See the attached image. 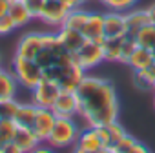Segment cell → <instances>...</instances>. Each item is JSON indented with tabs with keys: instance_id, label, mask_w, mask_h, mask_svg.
Masks as SVG:
<instances>
[{
	"instance_id": "cell-1",
	"label": "cell",
	"mask_w": 155,
	"mask_h": 153,
	"mask_svg": "<svg viewBox=\"0 0 155 153\" xmlns=\"http://www.w3.org/2000/svg\"><path fill=\"white\" fill-rule=\"evenodd\" d=\"M75 95L79 100V115L88 122V126L97 128L117 122L119 99L110 80L86 75Z\"/></svg>"
},
{
	"instance_id": "cell-2",
	"label": "cell",
	"mask_w": 155,
	"mask_h": 153,
	"mask_svg": "<svg viewBox=\"0 0 155 153\" xmlns=\"http://www.w3.org/2000/svg\"><path fill=\"white\" fill-rule=\"evenodd\" d=\"M79 137H81V129H79V126H77V122L73 119L57 117L55 126H53L51 135L46 140V144H49L55 149H62V148L75 146Z\"/></svg>"
},
{
	"instance_id": "cell-3",
	"label": "cell",
	"mask_w": 155,
	"mask_h": 153,
	"mask_svg": "<svg viewBox=\"0 0 155 153\" xmlns=\"http://www.w3.org/2000/svg\"><path fill=\"white\" fill-rule=\"evenodd\" d=\"M11 73L15 75L18 86H22L26 90H33L44 79V71L37 64V60H29V58H22V57L13 58Z\"/></svg>"
},
{
	"instance_id": "cell-4",
	"label": "cell",
	"mask_w": 155,
	"mask_h": 153,
	"mask_svg": "<svg viewBox=\"0 0 155 153\" xmlns=\"http://www.w3.org/2000/svg\"><path fill=\"white\" fill-rule=\"evenodd\" d=\"M60 86L58 82L55 80H49V79H42L33 90H31V102L38 108H49L55 104V100L58 99L60 95Z\"/></svg>"
},
{
	"instance_id": "cell-5",
	"label": "cell",
	"mask_w": 155,
	"mask_h": 153,
	"mask_svg": "<svg viewBox=\"0 0 155 153\" xmlns=\"http://www.w3.org/2000/svg\"><path fill=\"white\" fill-rule=\"evenodd\" d=\"M104 60V47L102 42H93V40H86V44L75 53V62L79 64L84 71L99 66Z\"/></svg>"
},
{
	"instance_id": "cell-6",
	"label": "cell",
	"mask_w": 155,
	"mask_h": 153,
	"mask_svg": "<svg viewBox=\"0 0 155 153\" xmlns=\"http://www.w3.org/2000/svg\"><path fill=\"white\" fill-rule=\"evenodd\" d=\"M128 33L126 15L122 11H111L104 15V38H124Z\"/></svg>"
},
{
	"instance_id": "cell-7",
	"label": "cell",
	"mask_w": 155,
	"mask_h": 153,
	"mask_svg": "<svg viewBox=\"0 0 155 153\" xmlns=\"http://www.w3.org/2000/svg\"><path fill=\"white\" fill-rule=\"evenodd\" d=\"M55 120H57V115L49 108H38L37 117H35V122L31 126V131L37 135V138L40 142H46L49 138L51 129L55 126Z\"/></svg>"
},
{
	"instance_id": "cell-8",
	"label": "cell",
	"mask_w": 155,
	"mask_h": 153,
	"mask_svg": "<svg viewBox=\"0 0 155 153\" xmlns=\"http://www.w3.org/2000/svg\"><path fill=\"white\" fill-rule=\"evenodd\" d=\"M68 13H69V9L60 2V0H46L44 9H42V13H40L38 18L44 24H48V26H58V28H62Z\"/></svg>"
},
{
	"instance_id": "cell-9",
	"label": "cell",
	"mask_w": 155,
	"mask_h": 153,
	"mask_svg": "<svg viewBox=\"0 0 155 153\" xmlns=\"http://www.w3.org/2000/svg\"><path fill=\"white\" fill-rule=\"evenodd\" d=\"M51 111L57 117H68V119H73L75 115H79V100H77V95L71 91H60L58 99L51 106Z\"/></svg>"
},
{
	"instance_id": "cell-10",
	"label": "cell",
	"mask_w": 155,
	"mask_h": 153,
	"mask_svg": "<svg viewBox=\"0 0 155 153\" xmlns=\"http://www.w3.org/2000/svg\"><path fill=\"white\" fill-rule=\"evenodd\" d=\"M84 73H86V71H84L79 64H77V62L66 66V67L62 69V76H60V80H58L60 90H62V91H71V93H75L77 88H79V84L82 82V79L86 76Z\"/></svg>"
},
{
	"instance_id": "cell-11",
	"label": "cell",
	"mask_w": 155,
	"mask_h": 153,
	"mask_svg": "<svg viewBox=\"0 0 155 153\" xmlns=\"http://www.w3.org/2000/svg\"><path fill=\"white\" fill-rule=\"evenodd\" d=\"M42 47H44V44H42V33H28L18 42L15 57H22V58L35 60L37 55L42 51Z\"/></svg>"
},
{
	"instance_id": "cell-12",
	"label": "cell",
	"mask_w": 155,
	"mask_h": 153,
	"mask_svg": "<svg viewBox=\"0 0 155 153\" xmlns=\"http://www.w3.org/2000/svg\"><path fill=\"white\" fill-rule=\"evenodd\" d=\"M57 37H58L60 44L64 46V49L69 51V53H73V55L86 44V38H84V35L81 31L71 29V28H66V26L60 28V31L57 33Z\"/></svg>"
},
{
	"instance_id": "cell-13",
	"label": "cell",
	"mask_w": 155,
	"mask_h": 153,
	"mask_svg": "<svg viewBox=\"0 0 155 153\" xmlns=\"http://www.w3.org/2000/svg\"><path fill=\"white\" fill-rule=\"evenodd\" d=\"M86 40L104 42V15L102 13H90L86 26L81 31Z\"/></svg>"
},
{
	"instance_id": "cell-14",
	"label": "cell",
	"mask_w": 155,
	"mask_h": 153,
	"mask_svg": "<svg viewBox=\"0 0 155 153\" xmlns=\"http://www.w3.org/2000/svg\"><path fill=\"white\" fill-rule=\"evenodd\" d=\"M75 148H79L82 151H88V153H95V151H101L104 148V142H102L97 128L90 126L86 131L81 133V137H79V140H77Z\"/></svg>"
},
{
	"instance_id": "cell-15",
	"label": "cell",
	"mask_w": 155,
	"mask_h": 153,
	"mask_svg": "<svg viewBox=\"0 0 155 153\" xmlns=\"http://www.w3.org/2000/svg\"><path fill=\"white\" fill-rule=\"evenodd\" d=\"M97 131H99V135L104 142V148H108V149H115L119 140L126 135L124 128L119 122H111V124H106V126H97Z\"/></svg>"
},
{
	"instance_id": "cell-16",
	"label": "cell",
	"mask_w": 155,
	"mask_h": 153,
	"mask_svg": "<svg viewBox=\"0 0 155 153\" xmlns=\"http://www.w3.org/2000/svg\"><path fill=\"white\" fill-rule=\"evenodd\" d=\"M124 15H126V24H128V33H126V37H131V38L137 40L139 31H140L146 24H150L148 13H146V9H133V11H128V13H124Z\"/></svg>"
},
{
	"instance_id": "cell-17",
	"label": "cell",
	"mask_w": 155,
	"mask_h": 153,
	"mask_svg": "<svg viewBox=\"0 0 155 153\" xmlns=\"http://www.w3.org/2000/svg\"><path fill=\"white\" fill-rule=\"evenodd\" d=\"M155 62V57H153V51L151 49H146V47H140L137 46V49L131 53V57L128 58V66L133 69V71H140V69H146L148 66H151Z\"/></svg>"
},
{
	"instance_id": "cell-18",
	"label": "cell",
	"mask_w": 155,
	"mask_h": 153,
	"mask_svg": "<svg viewBox=\"0 0 155 153\" xmlns=\"http://www.w3.org/2000/svg\"><path fill=\"white\" fill-rule=\"evenodd\" d=\"M13 142H15L24 153H29L31 149H35V148L40 144V140H38L37 135L31 131V128H20V126H18V129H17V133H15Z\"/></svg>"
},
{
	"instance_id": "cell-19",
	"label": "cell",
	"mask_w": 155,
	"mask_h": 153,
	"mask_svg": "<svg viewBox=\"0 0 155 153\" xmlns=\"http://www.w3.org/2000/svg\"><path fill=\"white\" fill-rule=\"evenodd\" d=\"M18 82L15 79L13 73L8 71H0V100H6V99H15Z\"/></svg>"
},
{
	"instance_id": "cell-20",
	"label": "cell",
	"mask_w": 155,
	"mask_h": 153,
	"mask_svg": "<svg viewBox=\"0 0 155 153\" xmlns=\"http://www.w3.org/2000/svg\"><path fill=\"white\" fill-rule=\"evenodd\" d=\"M37 111H38V106H35L33 102L31 104H20L18 106V111L15 115V122L20 128H31L33 122H35Z\"/></svg>"
},
{
	"instance_id": "cell-21",
	"label": "cell",
	"mask_w": 155,
	"mask_h": 153,
	"mask_svg": "<svg viewBox=\"0 0 155 153\" xmlns=\"http://www.w3.org/2000/svg\"><path fill=\"white\" fill-rule=\"evenodd\" d=\"M8 13L13 17V20H15L17 28L26 26V24L33 18V15H31V13H29V9L24 6L22 0H13V2H9V11H8Z\"/></svg>"
},
{
	"instance_id": "cell-22",
	"label": "cell",
	"mask_w": 155,
	"mask_h": 153,
	"mask_svg": "<svg viewBox=\"0 0 155 153\" xmlns=\"http://www.w3.org/2000/svg\"><path fill=\"white\" fill-rule=\"evenodd\" d=\"M133 82L137 88L140 90H155V62L151 66H148L146 69H140V71H135L133 75Z\"/></svg>"
},
{
	"instance_id": "cell-23",
	"label": "cell",
	"mask_w": 155,
	"mask_h": 153,
	"mask_svg": "<svg viewBox=\"0 0 155 153\" xmlns=\"http://www.w3.org/2000/svg\"><path fill=\"white\" fill-rule=\"evenodd\" d=\"M90 18V11L86 9H81V8H75L68 13L66 20H64V26L66 28H71V29H77V31H82V28L86 26Z\"/></svg>"
},
{
	"instance_id": "cell-24",
	"label": "cell",
	"mask_w": 155,
	"mask_h": 153,
	"mask_svg": "<svg viewBox=\"0 0 155 153\" xmlns=\"http://www.w3.org/2000/svg\"><path fill=\"white\" fill-rule=\"evenodd\" d=\"M102 47H104V60L120 62V55H122V38H104Z\"/></svg>"
},
{
	"instance_id": "cell-25",
	"label": "cell",
	"mask_w": 155,
	"mask_h": 153,
	"mask_svg": "<svg viewBox=\"0 0 155 153\" xmlns=\"http://www.w3.org/2000/svg\"><path fill=\"white\" fill-rule=\"evenodd\" d=\"M17 129H18V124L13 119H0V149L6 144L13 142Z\"/></svg>"
},
{
	"instance_id": "cell-26",
	"label": "cell",
	"mask_w": 155,
	"mask_h": 153,
	"mask_svg": "<svg viewBox=\"0 0 155 153\" xmlns=\"http://www.w3.org/2000/svg\"><path fill=\"white\" fill-rule=\"evenodd\" d=\"M137 44L140 47H146V49H155V26L153 24H146L139 35H137Z\"/></svg>"
},
{
	"instance_id": "cell-27",
	"label": "cell",
	"mask_w": 155,
	"mask_h": 153,
	"mask_svg": "<svg viewBox=\"0 0 155 153\" xmlns=\"http://www.w3.org/2000/svg\"><path fill=\"white\" fill-rule=\"evenodd\" d=\"M18 102L15 99H6V100H0V119H13L18 111Z\"/></svg>"
},
{
	"instance_id": "cell-28",
	"label": "cell",
	"mask_w": 155,
	"mask_h": 153,
	"mask_svg": "<svg viewBox=\"0 0 155 153\" xmlns=\"http://www.w3.org/2000/svg\"><path fill=\"white\" fill-rule=\"evenodd\" d=\"M99 2L104 4L111 11H122V13H126L128 9H131L135 6L137 0H99Z\"/></svg>"
},
{
	"instance_id": "cell-29",
	"label": "cell",
	"mask_w": 155,
	"mask_h": 153,
	"mask_svg": "<svg viewBox=\"0 0 155 153\" xmlns=\"http://www.w3.org/2000/svg\"><path fill=\"white\" fill-rule=\"evenodd\" d=\"M24 6L29 9V13L33 15V18H38L42 9H44V4H46V0H22Z\"/></svg>"
},
{
	"instance_id": "cell-30",
	"label": "cell",
	"mask_w": 155,
	"mask_h": 153,
	"mask_svg": "<svg viewBox=\"0 0 155 153\" xmlns=\"http://www.w3.org/2000/svg\"><path fill=\"white\" fill-rule=\"evenodd\" d=\"M13 29H17V24H15V20H13V17L9 13L0 17V35H8Z\"/></svg>"
},
{
	"instance_id": "cell-31",
	"label": "cell",
	"mask_w": 155,
	"mask_h": 153,
	"mask_svg": "<svg viewBox=\"0 0 155 153\" xmlns=\"http://www.w3.org/2000/svg\"><path fill=\"white\" fill-rule=\"evenodd\" d=\"M135 142H137V140H135L131 135H128V133H126V135L119 140V144L115 146V149H113V151H115V153H128Z\"/></svg>"
},
{
	"instance_id": "cell-32",
	"label": "cell",
	"mask_w": 155,
	"mask_h": 153,
	"mask_svg": "<svg viewBox=\"0 0 155 153\" xmlns=\"http://www.w3.org/2000/svg\"><path fill=\"white\" fill-rule=\"evenodd\" d=\"M60 2H62V4L71 11V9H75V8H81L84 2H88V0H60Z\"/></svg>"
},
{
	"instance_id": "cell-33",
	"label": "cell",
	"mask_w": 155,
	"mask_h": 153,
	"mask_svg": "<svg viewBox=\"0 0 155 153\" xmlns=\"http://www.w3.org/2000/svg\"><path fill=\"white\" fill-rule=\"evenodd\" d=\"M0 153H24V151H22L15 142H9V144H6L2 149H0Z\"/></svg>"
},
{
	"instance_id": "cell-34",
	"label": "cell",
	"mask_w": 155,
	"mask_h": 153,
	"mask_svg": "<svg viewBox=\"0 0 155 153\" xmlns=\"http://www.w3.org/2000/svg\"><path fill=\"white\" fill-rule=\"evenodd\" d=\"M29 153H57V151H55V148H51L49 144H48V146H42V142H40V144H38L35 149H31Z\"/></svg>"
},
{
	"instance_id": "cell-35",
	"label": "cell",
	"mask_w": 155,
	"mask_h": 153,
	"mask_svg": "<svg viewBox=\"0 0 155 153\" xmlns=\"http://www.w3.org/2000/svg\"><path fill=\"white\" fill-rule=\"evenodd\" d=\"M128 153H150V151H148V148H146L144 144H140V142H135Z\"/></svg>"
},
{
	"instance_id": "cell-36",
	"label": "cell",
	"mask_w": 155,
	"mask_h": 153,
	"mask_svg": "<svg viewBox=\"0 0 155 153\" xmlns=\"http://www.w3.org/2000/svg\"><path fill=\"white\" fill-rule=\"evenodd\" d=\"M146 13H148V20H150V24L155 26V4H151L150 8H146Z\"/></svg>"
},
{
	"instance_id": "cell-37",
	"label": "cell",
	"mask_w": 155,
	"mask_h": 153,
	"mask_svg": "<svg viewBox=\"0 0 155 153\" xmlns=\"http://www.w3.org/2000/svg\"><path fill=\"white\" fill-rule=\"evenodd\" d=\"M9 11V0H0V17Z\"/></svg>"
},
{
	"instance_id": "cell-38",
	"label": "cell",
	"mask_w": 155,
	"mask_h": 153,
	"mask_svg": "<svg viewBox=\"0 0 155 153\" xmlns=\"http://www.w3.org/2000/svg\"><path fill=\"white\" fill-rule=\"evenodd\" d=\"M153 57H155V49H153Z\"/></svg>"
},
{
	"instance_id": "cell-39",
	"label": "cell",
	"mask_w": 155,
	"mask_h": 153,
	"mask_svg": "<svg viewBox=\"0 0 155 153\" xmlns=\"http://www.w3.org/2000/svg\"><path fill=\"white\" fill-rule=\"evenodd\" d=\"M0 71H2V67H0Z\"/></svg>"
},
{
	"instance_id": "cell-40",
	"label": "cell",
	"mask_w": 155,
	"mask_h": 153,
	"mask_svg": "<svg viewBox=\"0 0 155 153\" xmlns=\"http://www.w3.org/2000/svg\"><path fill=\"white\" fill-rule=\"evenodd\" d=\"M9 2H13V0H9Z\"/></svg>"
},
{
	"instance_id": "cell-41",
	"label": "cell",
	"mask_w": 155,
	"mask_h": 153,
	"mask_svg": "<svg viewBox=\"0 0 155 153\" xmlns=\"http://www.w3.org/2000/svg\"><path fill=\"white\" fill-rule=\"evenodd\" d=\"M153 100H155V97H153Z\"/></svg>"
}]
</instances>
